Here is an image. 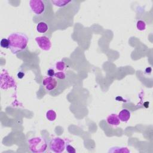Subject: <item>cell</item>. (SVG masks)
Masks as SVG:
<instances>
[{"instance_id": "cell-1", "label": "cell", "mask_w": 153, "mask_h": 153, "mask_svg": "<svg viewBox=\"0 0 153 153\" xmlns=\"http://www.w3.org/2000/svg\"><path fill=\"white\" fill-rule=\"evenodd\" d=\"M10 42V49L13 54H16L18 52L26 49L28 43V37L20 32L12 33L8 37Z\"/></svg>"}, {"instance_id": "cell-2", "label": "cell", "mask_w": 153, "mask_h": 153, "mask_svg": "<svg viewBox=\"0 0 153 153\" xmlns=\"http://www.w3.org/2000/svg\"><path fill=\"white\" fill-rule=\"evenodd\" d=\"M29 150L34 153H43L47 149V142L43 136H36L28 141Z\"/></svg>"}, {"instance_id": "cell-3", "label": "cell", "mask_w": 153, "mask_h": 153, "mask_svg": "<svg viewBox=\"0 0 153 153\" xmlns=\"http://www.w3.org/2000/svg\"><path fill=\"white\" fill-rule=\"evenodd\" d=\"M50 150L55 153L63 152L66 148V143L64 139L60 137L52 138L49 143Z\"/></svg>"}, {"instance_id": "cell-4", "label": "cell", "mask_w": 153, "mask_h": 153, "mask_svg": "<svg viewBox=\"0 0 153 153\" xmlns=\"http://www.w3.org/2000/svg\"><path fill=\"white\" fill-rule=\"evenodd\" d=\"M45 3L41 0H30L29 1L30 9L37 16H40L45 11Z\"/></svg>"}, {"instance_id": "cell-5", "label": "cell", "mask_w": 153, "mask_h": 153, "mask_svg": "<svg viewBox=\"0 0 153 153\" xmlns=\"http://www.w3.org/2000/svg\"><path fill=\"white\" fill-rule=\"evenodd\" d=\"M35 41L38 46L43 51H49L52 46L49 38L46 36H40L35 38Z\"/></svg>"}, {"instance_id": "cell-6", "label": "cell", "mask_w": 153, "mask_h": 153, "mask_svg": "<svg viewBox=\"0 0 153 153\" xmlns=\"http://www.w3.org/2000/svg\"><path fill=\"white\" fill-rule=\"evenodd\" d=\"M1 79L4 80L5 81H1V87L3 89H7L10 87H14L16 86V83L13 79L10 76L7 72H3L1 74Z\"/></svg>"}, {"instance_id": "cell-7", "label": "cell", "mask_w": 153, "mask_h": 153, "mask_svg": "<svg viewBox=\"0 0 153 153\" xmlns=\"http://www.w3.org/2000/svg\"><path fill=\"white\" fill-rule=\"evenodd\" d=\"M43 85L47 91H51L58 86L57 79L51 76H45L43 80Z\"/></svg>"}, {"instance_id": "cell-8", "label": "cell", "mask_w": 153, "mask_h": 153, "mask_svg": "<svg viewBox=\"0 0 153 153\" xmlns=\"http://www.w3.org/2000/svg\"><path fill=\"white\" fill-rule=\"evenodd\" d=\"M106 121L109 125L112 127H116L120 125V120L116 114H112L106 118Z\"/></svg>"}, {"instance_id": "cell-9", "label": "cell", "mask_w": 153, "mask_h": 153, "mask_svg": "<svg viewBox=\"0 0 153 153\" xmlns=\"http://www.w3.org/2000/svg\"><path fill=\"white\" fill-rule=\"evenodd\" d=\"M118 116L120 121L126 123L131 118V113L127 109H123L119 112Z\"/></svg>"}, {"instance_id": "cell-10", "label": "cell", "mask_w": 153, "mask_h": 153, "mask_svg": "<svg viewBox=\"0 0 153 153\" xmlns=\"http://www.w3.org/2000/svg\"><path fill=\"white\" fill-rule=\"evenodd\" d=\"M36 29L38 32L41 33V34H44L48 30L49 26L46 22H40L37 24Z\"/></svg>"}, {"instance_id": "cell-11", "label": "cell", "mask_w": 153, "mask_h": 153, "mask_svg": "<svg viewBox=\"0 0 153 153\" xmlns=\"http://www.w3.org/2000/svg\"><path fill=\"white\" fill-rule=\"evenodd\" d=\"M51 2L55 6L58 7H64L71 3V1H65V0H56V1H51Z\"/></svg>"}, {"instance_id": "cell-12", "label": "cell", "mask_w": 153, "mask_h": 153, "mask_svg": "<svg viewBox=\"0 0 153 153\" xmlns=\"http://www.w3.org/2000/svg\"><path fill=\"white\" fill-rule=\"evenodd\" d=\"M57 114L55 111L52 110H49L46 112V118L50 121H53L56 119Z\"/></svg>"}, {"instance_id": "cell-13", "label": "cell", "mask_w": 153, "mask_h": 153, "mask_svg": "<svg viewBox=\"0 0 153 153\" xmlns=\"http://www.w3.org/2000/svg\"><path fill=\"white\" fill-rule=\"evenodd\" d=\"M111 149L109 150L108 152H130L129 150L127 149V148L126 147H113V148H111Z\"/></svg>"}, {"instance_id": "cell-14", "label": "cell", "mask_w": 153, "mask_h": 153, "mask_svg": "<svg viewBox=\"0 0 153 153\" xmlns=\"http://www.w3.org/2000/svg\"><path fill=\"white\" fill-rule=\"evenodd\" d=\"M55 68L58 71L64 72L66 68V65L65 62L62 60L58 61V62H57L55 64Z\"/></svg>"}, {"instance_id": "cell-15", "label": "cell", "mask_w": 153, "mask_h": 153, "mask_svg": "<svg viewBox=\"0 0 153 153\" xmlns=\"http://www.w3.org/2000/svg\"><path fill=\"white\" fill-rule=\"evenodd\" d=\"M1 47L3 49H10V42L8 40V38H3L0 43Z\"/></svg>"}, {"instance_id": "cell-16", "label": "cell", "mask_w": 153, "mask_h": 153, "mask_svg": "<svg viewBox=\"0 0 153 153\" xmlns=\"http://www.w3.org/2000/svg\"><path fill=\"white\" fill-rule=\"evenodd\" d=\"M136 27L139 30H144L146 29V24L142 20H138L136 23Z\"/></svg>"}, {"instance_id": "cell-17", "label": "cell", "mask_w": 153, "mask_h": 153, "mask_svg": "<svg viewBox=\"0 0 153 153\" xmlns=\"http://www.w3.org/2000/svg\"><path fill=\"white\" fill-rule=\"evenodd\" d=\"M55 77L59 80H64L66 78V75L64 72L59 71L55 73Z\"/></svg>"}, {"instance_id": "cell-18", "label": "cell", "mask_w": 153, "mask_h": 153, "mask_svg": "<svg viewBox=\"0 0 153 153\" xmlns=\"http://www.w3.org/2000/svg\"><path fill=\"white\" fill-rule=\"evenodd\" d=\"M66 150L67 152L69 153H75L76 152V150L74 148V147H73L72 145L70 144H68L66 145Z\"/></svg>"}, {"instance_id": "cell-19", "label": "cell", "mask_w": 153, "mask_h": 153, "mask_svg": "<svg viewBox=\"0 0 153 153\" xmlns=\"http://www.w3.org/2000/svg\"><path fill=\"white\" fill-rule=\"evenodd\" d=\"M55 71L53 69H49L47 71V74L48 76H51V77H54L55 75Z\"/></svg>"}, {"instance_id": "cell-20", "label": "cell", "mask_w": 153, "mask_h": 153, "mask_svg": "<svg viewBox=\"0 0 153 153\" xmlns=\"http://www.w3.org/2000/svg\"><path fill=\"white\" fill-rule=\"evenodd\" d=\"M24 76H25V74L24 72H19L18 74V79H22L24 78Z\"/></svg>"}, {"instance_id": "cell-21", "label": "cell", "mask_w": 153, "mask_h": 153, "mask_svg": "<svg viewBox=\"0 0 153 153\" xmlns=\"http://www.w3.org/2000/svg\"><path fill=\"white\" fill-rule=\"evenodd\" d=\"M151 67H148L147 68H146V70H145V73L146 74H150L151 72Z\"/></svg>"}]
</instances>
